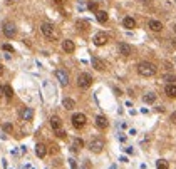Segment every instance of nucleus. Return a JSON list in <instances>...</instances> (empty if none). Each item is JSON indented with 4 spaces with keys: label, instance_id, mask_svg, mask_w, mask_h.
I'll use <instances>...</instances> for the list:
<instances>
[{
    "label": "nucleus",
    "instance_id": "obj_26",
    "mask_svg": "<svg viewBox=\"0 0 176 169\" xmlns=\"http://www.w3.org/2000/svg\"><path fill=\"white\" fill-rule=\"evenodd\" d=\"M89 10H94V12H97V2H89Z\"/></svg>",
    "mask_w": 176,
    "mask_h": 169
},
{
    "label": "nucleus",
    "instance_id": "obj_11",
    "mask_svg": "<svg viewBox=\"0 0 176 169\" xmlns=\"http://www.w3.org/2000/svg\"><path fill=\"white\" fill-rule=\"evenodd\" d=\"M91 62H92V67H94L96 70H99V72L106 70V64H104V62H102V60L99 59V57H92Z\"/></svg>",
    "mask_w": 176,
    "mask_h": 169
},
{
    "label": "nucleus",
    "instance_id": "obj_10",
    "mask_svg": "<svg viewBox=\"0 0 176 169\" xmlns=\"http://www.w3.org/2000/svg\"><path fill=\"white\" fill-rule=\"evenodd\" d=\"M117 49H119V54L124 55V57L131 55V52H133V47H131L129 44H124V42H121V44L117 45Z\"/></svg>",
    "mask_w": 176,
    "mask_h": 169
},
{
    "label": "nucleus",
    "instance_id": "obj_9",
    "mask_svg": "<svg viewBox=\"0 0 176 169\" xmlns=\"http://www.w3.org/2000/svg\"><path fill=\"white\" fill-rule=\"evenodd\" d=\"M3 33H5V37H8V38L15 37V33H17L15 25H13V23H5V25H3Z\"/></svg>",
    "mask_w": 176,
    "mask_h": 169
},
{
    "label": "nucleus",
    "instance_id": "obj_22",
    "mask_svg": "<svg viewBox=\"0 0 176 169\" xmlns=\"http://www.w3.org/2000/svg\"><path fill=\"white\" fill-rule=\"evenodd\" d=\"M156 167L158 169H169V164L166 159H159V161H156Z\"/></svg>",
    "mask_w": 176,
    "mask_h": 169
},
{
    "label": "nucleus",
    "instance_id": "obj_18",
    "mask_svg": "<svg viewBox=\"0 0 176 169\" xmlns=\"http://www.w3.org/2000/svg\"><path fill=\"white\" fill-rule=\"evenodd\" d=\"M62 105H64V109H67V110H72V109L76 107V100H74V99L66 97L64 100H62Z\"/></svg>",
    "mask_w": 176,
    "mask_h": 169
},
{
    "label": "nucleus",
    "instance_id": "obj_5",
    "mask_svg": "<svg viewBox=\"0 0 176 169\" xmlns=\"http://www.w3.org/2000/svg\"><path fill=\"white\" fill-rule=\"evenodd\" d=\"M92 42H94L97 47L106 45V44H107V35H106L104 32H97L96 35H94V38H92Z\"/></svg>",
    "mask_w": 176,
    "mask_h": 169
},
{
    "label": "nucleus",
    "instance_id": "obj_16",
    "mask_svg": "<svg viewBox=\"0 0 176 169\" xmlns=\"http://www.w3.org/2000/svg\"><path fill=\"white\" fill-rule=\"evenodd\" d=\"M62 49H64L67 54H71V52L76 50V45H74V42H72V40H64V42H62Z\"/></svg>",
    "mask_w": 176,
    "mask_h": 169
},
{
    "label": "nucleus",
    "instance_id": "obj_19",
    "mask_svg": "<svg viewBox=\"0 0 176 169\" xmlns=\"http://www.w3.org/2000/svg\"><path fill=\"white\" fill-rule=\"evenodd\" d=\"M123 25H124L126 28H128V30H131V28H134V27H136V20H134L133 17H126L124 20H123Z\"/></svg>",
    "mask_w": 176,
    "mask_h": 169
},
{
    "label": "nucleus",
    "instance_id": "obj_2",
    "mask_svg": "<svg viewBox=\"0 0 176 169\" xmlns=\"http://www.w3.org/2000/svg\"><path fill=\"white\" fill-rule=\"evenodd\" d=\"M77 85H79L81 89H89L91 85H92V77H91V74L82 72V74L77 75Z\"/></svg>",
    "mask_w": 176,
    "mask_h": 169
},
{
    "label": "nucleus",
    "instance_id": "obj_17",
    "mask_svg": "<svg viewBox=\"0 0 176 169\" xmlns=\"http://www.w3.org/2000/svg\"><path fill=\"white\" fill-rule=\"evenodd\" d=\"M35 154H37V157H45V154H47V147L44 146V144H37L35 146Z\"/></svg>",
    "mask_w": 176,
    "mask_h": 169
},
{
    "label": "nucleus",
    "instance_id": "obj_30",
    "mask_svg": "<svg viewBox=\"0 0 176 169\" xmlns=\"http://www.w3.org/2000/svg\"><path fill=\"white\" fill-rule=\"evenodd\" d=\"M69 161H71V166H72V169H77V166H76V161H74V159H69Z\"/></svg>",
    "mask_w": 176,
    "mask_h": 169
},
{
    "label": "nucleus",
    "instance_id": "obj_33",
    "mask_svg": "<svg viewBox=\"0 0 176 169\" xmlns=\"http://www.w3.org/2000/svg\"><path fill=\"white\" fill-rule=\"evenodd\" d=\"M141 2H143V3H146V5H149V3H151L149 0H141Z\"/></svg>",
    "mask_w": 176,
    "mask_h": 169
},
{
    "label": "nucleus",
    "instance_id": "obj_7",
    "mask_svg": "<svg viewBox=\"0 0 176 169\" xmlns=\"http://www.w3.org/2000/svg\"><path fill=\"white\" fill-rule=\"evenodd\" d=\"M40 30H42V33H44V35H45L47 38H52V37H54V33H56L54 27L51 25V23H47V22L40 25Z\"/></svg>",
    "mask_w": 176,
    "mask_h": 169
},
{
    "label": "nucleus",
    "instance_id": "obj_13",
    "mask_svg": "<svg viewBox=\"0 0 176 169\" xmlns=\"http://www.w3.org/2000/svg\"><path fill=\"white\" fill-rule=\"evenodd\" d=\"M51 127L54 129V131H59V129L62 127L61 117H57V115H52V117H51Z\"/></svg>",
    "mask_w": 176,
    "mask_h": 169
},
{
    "label": "nucleus",
    "instance_id": "obj_21",
    "mask_svg": "<svg viewBox=\"0 0 176 169\" xmlns=\"http://www.w3.org/2000/svg\"><path fill=\"white\" fill-rule=\"evenodd\" d=\"M143 100H144L146 104H153V102H156V94H153V92L146 94L144 97H143Z\"/></svg>",
    "mask_w": 176,
    "mask_h": 169
},
{
    "label": "nucleus",
    "instance_id": "obj_32",
    "mask_svg": "<svg viewBox=\"0 0 176 169\" xmlns=\"http://www.w3.org/2000/svg\"><path fill=\"white\" fill-rule=\"evenodd\" d=\"M66 0H56V3H59V5H61V3H64Z\"/></svg>",
    "mask_w": 176,
    "mask_h": 169
},
{
    "label": "nucleus",
    "instance_id": "obj_24",
    "mask_svg": "<svg viewBox=\"0 0 176 169\" xmlns=\"http://www.w3.org/2000/svg\"><path fill=\"white\" fill-rule=\"evenodd\" d=\"M81 147H84V141L82 139H74V151H79Z\"/></svg>",
    "mask_w": 176,
    "mask_h": 169
},
{
    "label": "nucleus",
    "instance_id": "obj_14",
    "mask_svg": "<svg viewBox=\"0 0 176 169\" xmlns=\"http://www.w3.org/2000/svg\"><path fill=\"white\" fill-rule=\"evenodd\" d=\"M164 92H166V95H168V97L176 99V84H168V85L164 87Z\"/></svg>",
    "mask_w": 176,
    "mask_h": 169
},
{
    "label": "nucleus",
    "instance_id": "obj_29",
    "mask_svg": "<svg viewBox=\"0 0 176 169\" xmlns=\"http://www.w3.org/2000/svg\"><path fill=\"white\" fill-rule=\"evenodd\" d=\"M169 119H171V120H173V122L176 124V110H174V112H173V114L169 115Z\"/></svg>",
    "mask_w": 176,
    "mask_h": 169
},
{
    "label": "nucleus",
    "instance_id": "obj_15",
    "mask_svg": "<svg viewBox=\"0 0 176 169\" xmlns=\"http://www.w3.org/2000/svg\"><path fill=\"white\" fill-rule=\"evenodd\" d=\"M148 25H149L151 30H154V32H161V30H163V23H161L159 20H149Z\"/></svg>",
    "mask_w": 176,
    "mask_h": 169
},
{
    "label": "nucleus",
    "instance_id": "obj_35",
    "mask_svg": "<svg viewBox=\"0 0 176 169\" xmlns=\"http://www.w3.org/2000/svg\"><path fill=\"white\" fill-rule=\"evenodd\" d=\"M3 74V69H2V65H0V75H2Z\"/></svg>",
    "mask_w": 176,
    "mask_h": 169
},
{
    "label": "nucleus",
    "instance_id": "obj_3",
    "mask_svg": "<svg viewBox=\"0 0 176 169\" xmlns=\"http://www.w3.org/2000/svg\"><path fill=\"white\" fill-rule=\"evenodd\" d=\"M72 125H74L76 129H82L86 125V115L82 114V112H77V114H74L72 115Z\"/></svg>",
    "mask_w": 176,
    "mask_h": 169
},
{
    "label": "nucleus",
    "instance_id": "obj_25",
    "mask_svg": "<svg viewBox=\"0 0 176 169\" xmlns=\"http://www.w3.org/2000/svg\"><path fill=\"white\" fill-rule=\"evenodd\" d=\"M2 129H3L5 132H12V131H13V125H12L10 122H3V124H2Z\"/></svg>",
    "mask_w": 176,
    "mask_h": 169
},
{
    "label": "nucleus",
    "instance_id": "obj_12",
    "mask_svg": "<svg viewBox=\"0 0 176 169\" xmlns=\"http://www.w3.org/2000/svg\"><path fill=\"white\" fill-rule=\"evenodd\" d=\"M94 122H96V125H97L99 129H106L107 125H109V120H107L104 115H96V120H94Z\"/></svg>",
    "mask_w": 176,
    "mask_h": 169
},
{
    "label": "nucleus",
    "instance_id": "obj_36",
    "mask_svg": "<svg viewBox=\"0 0 176 169\" xmlns=\"http://www.w3.org/2000/svg\"><path fill=\"white\" fill-rule=\"evenodd\" d=\"M174 30H176V27H174Z\"/></svg>",
    "mask_w": 176,
    "mask_h": 169
},
{
    "label": "nucleus",
    "instance_id": "obj_31",
    "mask_svg": "<svg viewBox=\"0 0 176 169\" xmlns=\"http://www.w3.org/2000/svg\"><path fill=\"white\" fill-rule=\"evenodd\" d=\"M171 44H173V47L176 49V37H173V38H171Z\"/></svg>",
    "mask_w": 176,
    "mask_h": 169
},
{
    "label": "nucleus",
    "instance_id": "obj_27",
    "mask_svg": "<svg viewBox=\"0 0 176 169\" xmlns=\"http://www.w3.org/2000/svg\"><path fill=\"white\" fill-rule=\"evenodd\" d=\"M2 49L5 50V52H13V47H12L10 44H3V45H2Z\"/></svg>",
    "mask_w": 176,
    "mask_h": 169
},
{
    "label": "nucleus",
    "instance_id": "obj_8",
    "mask_svg": "<svg viewBox=\"0 0 176 169\" xmlns=\"http://www.w3.org/2000/svg\"><path fill=\"white\" fill-rule=\"evenodd\" d=\"M19 115H20L22 120H32V117H34V110H32L30 107H22L20 112H19Z\"/></svg>",
    "mask_w": 176,
    "mask_h": 169
},
{
    "label": "nucleus",
    "instance_id": "obj_1",
    "mask_svg": "<svg viewBox=\"0 0 176 169\" xmlns=\"http://www.w3.org/2000/svg\"><path fill=\"white\" fill-rule=\"evenodd\" d=\"M156 70H158V69H156V65L151 64V62H139V65H138V72H139V75H143V77L154 75Z\"/></svg>",
    "mask_w": 176,
    "mask_h": 169
},
{
    "label": "nucleus",
    "instance_id": "obj_28",
    "mask_svg": "<svg viewBox=\"0 0 176 169\" xmlns=\"http://www.w3.org/2000/svg\"><path fill=\"white\" fill-rule=\"evenodd\" d=\"M166 80H169L171 84H173V80H176V75H171V74H166V75H163Z\"/></svg>",
    "mask_w": 176,
    "mask_h": 169
},
{
    "label": "nucleus",
    "instance_id": "obj_34",
    "mask_svg": "<svg viewBox=\"0 0 176 169\" xmlns=\"http://www.w3.org/2000/svg\"><path fill=\"white\" fill-rule=\"evenodd\" d=\"M2 95H3V87L0 85V97H2Z\"/></svg>",
    "mask_w": 176,
    "mask_h": 169
},
{
    "label": "nucleus",
    "instance_id": "obj_23",
    "mask_svg": "<svg viewBox=\"0 0 176 169\" xmlns=\"http://www.w3.org/2000/svg\"><path fill=\"white\" fill-rule=\"evenodd\" d=\"M3 95H5L7 99H12L13 97V90H12L10 85H5V87H3Z\"/></svg>",
    "mask_w": 176,
    "mask_h": 169
},
{
    "label": "nucleus",
    "instance_id": "obj_4",
    "mask_svg": "<svg viewBox=\"0 0 176 169\" xmlns=\"http://www.w3.org/2000/svg\"><path fill=\"white\" fill-rule=\"evenodd\" d=\"M89 149L92 152H101L102 149H104V141L99 137H96V139H92V141L89 142Z\"/></svg>",
    "mask_w": 176,
    "mask_h": 169
},
{
    "label": "nucleus",
    "instance_id": "obj_6",
    "mask_svg": "<svg viewBox=\"0 0 176 169\" xmlns=\"http://www.w3.org/2000/svg\"><path fill=\"white\" fill-rule=\"evenodd\" d=\"M56 77H57V80L61 82V85H67V84H69V74H67L66 70H62V69L56 70Z\"/></svg>",
    "mask_w": 176,
    "mask_h": 169
},
{
    "label": "nucleus",
    "instance_id": "obj_20",
    "mask_svg": "<svg viewBox=\"0 0 176 169\" xmlns=\"http://www.w3.org/2000/svg\"><path fill=\"white\" fill-rule=\"evenodd\" d=\"M96 17H97V20H99L101 23H106L107 18H109V15H107L106 10H97V12H96Z\"/></svg>",
    "mask_w": 176,
    "mask_h": 169
}]
</instances>
